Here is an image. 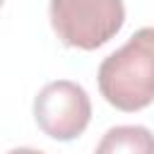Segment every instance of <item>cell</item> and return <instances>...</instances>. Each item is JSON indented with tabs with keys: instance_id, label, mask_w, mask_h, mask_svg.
I'll list each match as a JSON object with an SVG mask.
<instances>
[{
	"instance_id": "3",
	"label": "cell",
	"mask_w": 154,
	"mask_h": 154,
	"mask_svg": "<svg viewBox=\"0 0 154 154\" xmlns=\"http://www.w3.org/2000/svg\"><path fill=\"white\" fill-rule=\"evenodd\" d=\"M34 120L38 130L58 142L77 140L91 120V99L72 79H53L34 96Z\"/></svg>"
},
{
	"instance_id": "2",
	"label": "cell",
	"mask_w": 154,
	"mask_h": 154,
	"mask_svg": "<svg viewBox=\"0 0 154 154\" xmlns=\"http://www.w3.org/2000/svg\"><path fill=\"white\" fill-rule=\"evenodd\" d=\"M51 26L58 41L77 51H96L125 24L123 0H51Z\"/></svg>"
},
{
	"instance_id": "1",
	"label": "cell",
	"mask_w": 154,
	"mask_h": 154,
	"mask_svg": "<svg viewBox=\"0 0 154 154\" xmlns=\"http://www.w3.org/2000/svg\"><path fill=\"white\" fill-rule=\"evenodd\" d=\"M96 84L106 103L135 113L154 103V26L137 29L96 70Z\"/></svg>"
},
{
	"instance_id": "6",
	"label": "cell",
	"mask_w": 154,
	"mask_h": 154,
	"mask_svg": "<svg viewBox=\"0 0 154 154\" xmlns=\"http://www.w3.org/2000/svg\"><path fill=\"white\" fill-rule=\"evenodd\" d=\"M2 2H5V0H0V7H2Z\"/></svg>"
},
{
	"instance_id": "5",
	"label": "cell",
	"mask_w": 154,
	"mask_h": 154,
	"mask_svg": "<svg viewBox=\"0 0 154 154\" xmlns=\"http://www.w3.org/2000/svg\"><path fill=\"white\" fill-rule=\"evenodd\" d=\"M7 154H46V152L34 149V147H14V149H10Z\"/></svg>"
},
{
	"instance_id": "4",
	"label": "cell",
	"mask_w": 154,
	"mask_h": 154,
	"mask_svg": "<svg viewBox=\"0 0 154 154\" xmlns=\"http://www.w3.org/2000/svg\"><path fill=\"white\" fill-rule=\"evenodd\" d=\"M94 154H154V132L144 125H113L101 135Z\"/></svg>"
}]
</instances>
